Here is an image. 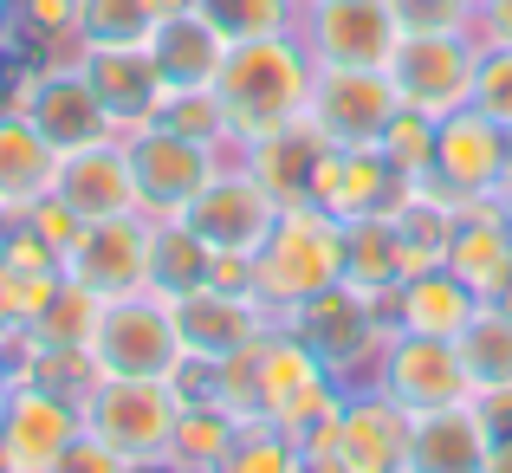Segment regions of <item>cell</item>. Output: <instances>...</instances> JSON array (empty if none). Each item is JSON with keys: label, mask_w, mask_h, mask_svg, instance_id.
Returning a JSON list of instances; mask_svg holds the SVG:
<instances>
[{"label": "cell", "mask_w": 512, "mask_h": 473, "mask_svg": "<svg viewBox=\"0 0 512 473\" xmlns=\"http://www.w3.org/2000/svg\"><path fill=\"white\" fill-rule=\"evenodd\" d=\"M91 363L104 376H169L182 363V337H175L169 299H156V292L104 299L98 331H91Z\"/></svg>", "instance_id": "ba28073f"}, {"label": "cell", "mask_w": 512, "mask_h": 473, "mask_svg": "<svg viewBox=\"0 0 512 473\" xmlns=\"http://www.w3.org/2000/svg\"><path fill=\"white\" fill-rule=\"evenodd\" d=\"M150 124L175 130V137H195V143H214V150L227 143V117H221L214 85H208V91H163V104H156Z\"/></svg>", "instance_id": "836d02e7"}, {"label": "cell", "mask_w": 512, "mask_h": 473, "mask_svg": "<svg viewBox=\"0 0 512 473\" xmlns=\"http://www.w3.org/2000/svg\"><path fill=\"white\" fill-rule=\"evenodd\" d=\"M13 221H26V227H33V234H39V240H46V247H52V253H59V260H65V253H72V247H78V234H85V221H78V214H72V208H65V201H59V195H39V201H33V208H26V214H13Z\"/></svg>", "instance_id": "f35d334b"}, {"label": "cell", "mask_w": 512, "mask_h": 473, "mask_svg": "<svg viewBox=\"0 0 512 473\" xmlns=\"http://www.w3.org/2000/svg\"><path fill=\"white\" fill-rule=\"evenodd\" d=\"M325 150H331L325 130H318L312 117H299V124L247 143V175L279 201V208H299V201H312V175H318V162H325Z\"/></svg>", "instance_id": "603a6c76"}, {"label": "cell", "mask_w": 512, "mask_h": 473, "mask_svg": "<svg viewBox=\"0 0 512 473\" xmlns=\"http://www.w3.org/2000/svg\"><path fill=\"white\" fill-rule=\"evenodd\" d=\"M52 182H59V150L13 104H0V208L26 214L39 195H52Z\"/></svg>", "instance_id": "d4e9b609"}, {"label": "cell", "mask_w": 512, "mask_h": 473, "mask_svg": "<svg viewBox=\"0 0 512 473\" xmlns=\"http://www.w3.org/2000/svg\"><path fill=\"white\" fill-rule=\"evenodd\" d=\"M150 26L143 0H78V46H137Z\"/></svg>", "instance_id": "1f68e13d"}, {"label": "cell", "mask_w": 512, "mask_h": 473, "mask_svg": "<svg viewBox=\"0 0 512 473\" xmlns=\"http://www.w3.org/2000/svg\"><path fill=\"white\" fill-rule=\"evenodd\" d=\"M240 441V415L221 409V402H182V422H175L169 461L182 473H221V461Z\"/></svg>", "instance_id": "83f0119b"}, {"label": "cell", "mask_w": 512, "mask_h": 473, "mask_svg": "<svg viewBox=\"0 0 512 473\" xmlns=\"http://www.w3.org/2000/svg\"><path fill=\"white\" fill-rule=\"evenodd\" d=\"M441 266H448L480 305L500 299L512 286V227H506V214L487 208V201H461V227H454Z\"/></svg>", "instance_id": "44dd1931"}, {"label": "cell", "mask_w": 512, "mask_h": 473, "mask_svg": "<svg viewBox=\"0 0 512 473\" xmlns=\"http://www.w3.org/2000/svg\"><path fill=\"white\" fill-rule=\"evenodd\" d=\"M286 331L299 337L305 350H312L325 370H350V363L363 357V350L376 344V312H370V299H363L357 286H325V292H312V299H299L286 312Z\"/></svg>", "instance_id": "9a60e30c"}, {"label": "cell", "mask_w": 512, "mask_h": 473, "mask_svg": "<svg viewBox=\"0 0 512 473\" xmlns=\"http://www.w3.org/2000/svg\"><path fill=\"white\" fill-rule=\"evenodd\" d=\"M7 104H13V111H20L59 156L91 150V143L117 137V117L104 111V98L91 91V78H85V65H78V52H65V59H46V65H26V72L13 78V98H7Z\"/></svg>", "instance_id": "277c9868"}, {"label": "cell", "mask_w": 512, "mask_h": 473, "mask_svg": "<svg viewBox=\"0 0 512 473\" xmlns=\"http://www.w3.org/2000/svg\"><path fill=\"white\" fill-rule=\"evenodd\" d=\"M474 104L493 117L500 130H512V46H480V72H474Z\"/></svg>", "instance_id": "8d00e7d4"}, {"label": "cell", "mask_w": 512, "mask_h": 473, "mask_svg": "<svg viewBox=\"0 0 512 473\" xmlns=\"http://www.w3.org/2000/svg\"><path fill=\"white\" fill-rule=\"evenodd\" d=\"M78 435H85V409L39 383H13L0 402V454L13 473H59Z\"/></svg>", "instance_id": "30bf717a"}, {"label": "cell", "mask_w": 512, "mask_h": 473, "mask_svg": "<svg viewBox=\"0 0 512 473\" xmlns=\"http://www.w3.org/2000/svg\"><path fill=\"white\" fill-rule=\"evenodd\" d=\"M396 33H467L474 0H383Z\"/></svg>", "instance_id": "74e56055"}, {"label": "cell", "mask_w": 512, "mask_h": 473, "mask_svg": "<svg viewBox=\"0 0 512 473\" xmlns=\"http://www.w3.org/2000/svg\"><path fill=\"white\" fill-rule=\"evenodd\" d=\"M312 78L318 59L312 46H299L292 33H266V39H234L214 72V98H221L227 117V143H260L273 130L299 124L305 98H312Z\"/></svg>", "instance_id": "6da1fadb"}, {"label": "cell", "mask_w": 512, "mask_h": 473, "mask_svg": "<svg viewBox=\"0 0 512 473\" xmlns=\"http://www.w3.org/2000/svg\"><path fill=\"white\" fill-rule=\"evenodd\" d=\"M13 344H20V324L7 318V299H0V350H13Z\"/></svg>", "instance_id": "bcb514c9"}, {"label": "cell", "mask_w": 512, "mask_h": 473, "mask_svg": "<svg viewBox=\"0 0 512 473\" xmlns=\"http://www.w3.org/2000/svg\"><path fill=\"white\" fill-rule=\"evenodd\" d=\"M143 46H150V59H156V72H163L169 91H208L214 72H221V59H227L221 26H214L201 7L175 13V20H156Z\"/></svg>", "instance_id": "cb8c5ba5"}, {"label": "cell", "mask_w": 512, "mask_h": 473, "mask_svg": "<svg viewBox=\"0 0 512 473\" xmlns=\"http://www.w3.org/2000/svg\"><path fill=\"white\" fill-rule=\"evenodd\" d=\"M7 389H13V357L0 350V402H7Z\"/></svg>", "instance_id": "c3c4849f"}, {"label": "cell", "mask_w": 512, "mask_h": 473, "mask_svg": "<svg viewBox=\"0 0 512 473\" xmlns=\"http://www.w3.org/2000/svg\"><path fill=\"white\" fill-rule=\"evenodd\" d=\"M396 111L402 98L376 65H318L312 98H305V117L325 130L331 150H376Z\"/></svg>", "instance_id": "52a82bcc"}, {"label": "cell", "mask_w": 512, "mask_h": 473, "mask_svg": "<svg viewBox=\"0 0 512 473\" xmlns=\"http://www.w3.org/2000/svg\"><path fill=\"white\" fill-rule=\"evenodd\" d=\"M409 428H415L409 409H396L389 396H363V402H344L331 422L305 428L299 454H338L357 473H396L402 454H409Z\"/></svg>", "instance_id": "8fae6325"}, {"label": "cell", "mask_w": 512, "mask_h": 473, "mask_svg": "<svg viewBox=\"0 0 512 473\" xmlns=\"http://www.w3.org/2000/svg\"><path fill=\"white\" fill-rule=\"evenodd\" d=\"M435 124L441 117H428V111H409L402 104L396 117H389V130H383V162L402 175V182H415V175H428V162H435Z\"/></svg>", "instance_id": "d6a6232c"}, {"label": "cell", "mask_w": 512, "mask_h": 473, "mask_svg": "<svg viewBox=\"0 0 512 473\" xmlns=\"http://www.w3.org/2000/svg\"><path fill=\"white\" fill-rule=\"evenodd\" d=\"M454 350H461L467 383H474V389L512 383V312H506V305H493V299H487V305H474V318L461 324Z\"/></svg>", "instance_id": "f1b7e54d"}, {"label": "cell", "mask_w": 512, "mask_h": 473, "mask_svg": "<svg viewBox=\"0 0 512 473\" xmlns=\"http://www.w3.org/2000/svg\"><path fill=\"white\" fill-rule=\"evenodd\" d=\"M312 201L331 221H363V214H396L409 201V182L383 162V150H325L312 175Z\"/></svg>", "instance_id": "e0dca14e"}, {"label": "cell", "mask_w": 512, "mask_h": 473, "mask_svg": "<svg viewBox=\"0 0 512 473\" xmlns=\"http://www.w3.org/2000/svg\"><path fill=\"white\" fill-rule=\"evenodd\" d=\"M150 7V20H175V13H195L201 0H143Z\"/></svg>", "instance_id": "ee69618b"}, {"label": "cell", "mask_w": 512, "mask_h": 473, "mask_svg": "<svg viewBox=\"0 0 512 473\" xmlns=\"http://www.w3.org/2000/svg\"><path fill=\"white\" fill-rule=\"evenodd\" d=\"M480 33H487L493 46H512V0H487V7H480Z\"/></svg>", "instance_id": "7bdbcfd3"}, {"label": "cell", "mask_w": 512, "mask_h": 473, "mask_svg": "<svg viewBox=\"0 0 512 473\" xmlns=\"http://www.w3.org/2000/svg\"><path fill=\"white\" fill-rule=\"evenodd\" d=\"M500 195H512V130H506V182H500Z\"/></svg>", "instance_id": "681fc988"}, {"label": "cell", "mask_w": 512, "mask_h": 473, "mask_svg": "<svg viewBox=\"0 0 512 473\" xmlns=\"http://www.w3.org/2000/svg\"><path fill=\"white\" fill-rule=\"evenodd\" d=\"M506 227H512V214H506Z\"/></svg>", "instance_id": "db71d44e"}, {"label": "cell", "mask_w": 512, "mask_h": 473, "mask_svg": "<svg viewBox=\"0 0 512 473\" xmlns=\"http://www.w3.org/2000/svg\"><path fill=\"white\" fill-rule=\"evenodd\" d=\"M389 85L409 111L448 117L461 104H474V72H480V46L467 33H402L389 52Z\"/></svg>", "instance_id": "8992f818"}, {"label": "cell", "mask_w": 512, "mask_h": 473, "mask_svg": "<svg viewBox=\"0 0 512 473\" xmlns=\"http://www.w3.org/2000/svg\"><path fill=\"white\" fill-rule=\"evenodd\" d=\"M78 65H85L91 91L104 98V111L117 117V137H130V130H143L156 117V104H163V72H156L150 46H78Z\"/></svg>", "instance_id": "d6986e66"}, {"label": "cell", "mask_w": 512, "mask_h": 473, "mask_svg": "<svg viewBox=\"0 0 512 473\" xmlns=\"http://www.w3.org/2000/svg\"><path fill=\"white\" fill-rule=\"evenodd\" d=\"M59 473H130V461H124V454H111L98 435H78L72 448H65Z\"/></svg>", "instance_id": "ab89813d"}, {"label": "cell", "mask_w": 512, "mask_h": 473, "mask_svg": "<svg viewBox=\"0 0 512 473\" xmlns=\"http://www.w3.org/2000/svg\"><path fill=\"white\" fill-rule=\"evenodd\" d=\"M0 473H13V467H7V454H0Z\"/></svg>", "instance_id": "816d5d0a"}, {"label": "cell", "mask_w": 512, "mask_h": 473, "mask_svg": "<svg viewBox=\"0 0 512 473\" xmlns=\"http://www.w3.org/2000/svg\"><path fill=\"white\" fill-rule=\"evenodd\" d=\"M383 396L409 415L448 409V402H474V383H467V363L454 350V337L402 331L383 357Z\"/></svg>", "instance_id": "4fadbf2b"}, {"label": "cell", "mask_w": 512, "mask_h": 473, "mask_svg": "<svg viewBox=\"0 0 512 473\" xmlns=\"http://www.w3.org/2000/svg\"><path fill=\"white\" fill-rule=\"evenodd\" d=\"M208 286H221V292H253V253H214Z\"/></svg>", "instance_id": "b9f144b4"}, {"label": "cell", "mask_w": 512, "mask_h": 473, "mask_svg": "<svg viewBox=\"0 0 512 473\" xmlns=\"http://www.w3.org/2000/svg\"><path fill=\"white\" fill-rule=\"evenodd\" d=\"M208 266H214V247L182 221V214L150 221V292L156 299L175 305V299H188V292H201L208 286Z\"/></svg>", "instance_id": "484cf974"}, {"label": "cell", "mask_w": 512, "mask_h": 473, "mask_svg": "<svg viewBox=\"0 0 512 473\" xmlns=\"http://www.w3.org/2000/svg\"><path fill=\"white\" fill-rule=\"evenodd\" d=\"M221 39H266V33H292V0H201Z\"/></svg>", "instance_id": "e575fe53"}, {"label": "cell", "mask_w": 512, "mask_h": 473, "mask_svg": "<svg viewBox=\"0 0 512 473\" xmlns=\"http://www.w3.org/2000/svg\"><path fill=\"white\" fill-rule=\"evenodd\" d=\"M65 279L91 286L98 299H130V292H150V214L85 221L78 247L65 253Z\"/></svg>", "instance_id": "7c38bea8"}, {"label": "cell", "mask_w": 512, "mask_h": 473, "mask_svg": "<svg viewBox=\"0 0 512 473\" xmlns=\"http://www.w3.org/2000/svg\"><path fill=\"white\" fill-rule=\"evenodd\" d=\"M506 182V130L493 124L487 111H448L435 124V162H428V175H415V195H435L448 201V208H461V201H493Z\"/></svg>", "instance_id": "5b68a950"}, {"label": "cell", "mask_w": 512, "mask_h": 473, "mask_svg": "<svg viewBox=\"0 0 512 473\" xmlns=\"http://www.w3.org/2000/svg\"><path fill=\"white\" fill-rule=\"evenodd\" d=\"M182 221L208 240L214 253H260V240L273 234L279 201L253 182L247 169H214V182L182 208Z\"/></svg>", "instance_id": "5bb4252c"}, {"label": "cell", "mask_w": 512, "mask_h": 473, "mask_svg": "<svg viewBox=\"0 0 512 473\" xmlns=\"http://www.w3.org/2000/svg\"><path fill=\"white\" fill-rule=\"evenodd\" d=\"M98 312H104V299H98V292H91V286H78V279H65V286L52 292V305H46V312H39V318L20 331V344H39V350H91Z\"/></svg>", "instance_id": "f546056e"}, {"label": "cell", "mask_w": 512, "mask_h": 473, "mask_svg": "<svg viewBox=\"0 0 512 473\" xmlns=\"http://www.w3.org/2000/svg\"><path fill=\"white\" fill-rule=\"evenodd\" d=\"M7 39H13V0H0V52H7Z\"/></svg>", "instance_id": "7dc6e473"}, {"label": "cell", "mask_w": 512, "mask_h": 473, "mask_svg": "<svg viewBox=\"0 0 512 473\" xmlns=\"http://www.w3.org/2000/svg\"><path fill=\"white\" fill-rule=\"evenodd\" d=\"M175 422H182V396L169 376H104L85 402V435H98L130 467L169 461Z\"/></svg>", "instance_id": "3957f363"}, {"label": "cell", "mask_w": 512, "mask_h": 473, "mask_svg": "<svg viewBox=\"0 0 512 473\" xmlns=\"http://www.w3.org/2000/svg\"><path fill=\"white\" fill-rule=\"evenodd\" d=\"M396 20L383 0H312V59L318 65H376L396 52Z\"/></svg>", "instance_id": "ffe728a7"}, {"label": "cell", "mask_w": 512, "mask_h": 473, "mask_svg": "<svg viewBox=\"0 0 512 473\" xmlns=\"http://www.w3.org/2000/svg\"><path fill=\"white\" fill-rule=\"evenodd\" d=\"M124 150H130V169H137V208L150 214V221H169V214H182L188 201H195L201 188L214 182V169H221L214 143L175 137V130H163V124L130 130Z\"/></svg>", "instance_id": "9c48e42d"}, {"label": "cell", "mask_w": 512, "mask_h": 473, "mask_svg": "<svg viewBox=\"0 0 512 473\" xmlns=\"http://www.w3.org/2000/svg\"><path fill=\"white\" fill-rule=\"evenodd\" d=\"M175 312V337H182V357H234V350L260 344L273 324H266V305L253 299V292H221V286H201L188 292V299L169 305Z\"/></svg>", "instance_id": "2e32d148"}, {"label": "cell", "mask_w": 512, "mask_h": 473, "mask_svg": "<svg viewBox=\"0 0 512 473\" xmlns=\"http://www.w3.org/2000/svg\"><path fill=\"white\" fill-rule=\"evenodd\" d=\"M474 415L487 422V441H512V383L474 389Z\"/></svg>", "instance_id": "60d3db41"}, {"label": "cell", "mask_w": 512, "mask_h": 473, "mask_svg": "<svg viewBox=\"0 0 512 473\" xmlns=\"http://www.w3.org/2000/svg\"><path fill=\"white\" fill-rule=\"evenodd\" d=\"M480 473H512V441H493V448H487V467H480Z\"/></svg>", "instance_id": "f6af8a7d"}, {"label": "cell", "mask_w": 512, "mask_h": 473, "mask_svg": "<svg viewBox=\"0 0 512 473\" xmlns=\"http://www.w3.org/2000/svg\"><path fill=\"white\" fill-rule=\"evenodd\" d=\"M344 286H357V292L402 286L396 279V221L389 214L344 221Z\"/></svg>", "instance_id": "4dcf8cb0"}, {"label": "cell", "mask_w": 512, "mask_h": 473, "mask_svg": "<svg viewBox=\"0 0 512 473\" xmlns=\"http://www.w3.org/2000/svg\"><path fill=\"white\" fill-rule=\"evenodd\" d=\"M487 422L474 415V402H448V409L415 415L402 473H480L487 467Z\"/></svg>", "instance_id": "7402d4cb"}, {"label": "cell", "mask_w": 512, "mask_h": 473, "mask_svg": "<svg viewBox=\"0 0 512 473\" xmlns=\"http://www.w3.org/2000/svg\"><path fill=\"white\" fill-rule=\"evenodd\" d=\"M7 227H13V214H7V208H0V247H7Z\"/></svg>", "instance_id": "f907efd6"}, {"label": "cell", "mask_w": 512, "mask_h": 473, "mask_svg": "<svg viewBox=\"0 0 512 473\" xmlns=\"http://www.w3.org/2000/svg\"><path fill=\"white\" fill-rule=\"evenodd\" d=\"M474 305L480 299L448 273V266H435V273H422V279H402V331L461 337V324L474 318Z\"/></svg>", "instance_id": "4316f807"}, {"label": "cell", "mask_w": 512, "mask_h": 473, "mask_svg": "<svg viewBox=\"0 0 512 473\" xmlns=\"http://www.w3.org/2000/svg\"><path fill=\"white\" fill-rule=\"evenodd\" d=\"M480 7H487V0H474V13H480Z\"/></svg>", "instance_id": "f5cc1de1"}, {"label": "cell", "mask_w": 512, "mask_h": 473, "mask_svg": "<svg viewBox=\"0 0 512 473\" xmlns=\"http://www.w3.org/2000/svg\"><path fill=\"white\" fill-rule=\"evenodd\" d=\"M344 279V221H331L318 201L279 208L273 234L253 253V299L266 312H292L299 299Z\"/></svg>", "instance_id": "7a4b0ae2"}, {"label": "cell", "mask_w": 512, "mask_h": 473, "mask_svg": "<svg viewBox=\"0 0 512 473\" xmlns=\"http://www.w3.org/2000/svg\"><path fill=\"white\" fill-rule=\"evenodd\" d=\"M52 195L78 214V221H111V214H143L137 208V169H130L124 137H104L91 150L59 156V182Z\"/></svg>", "instance_id": "ac0fdd59"}, {"label": "cell", "mask_w": 512, "mask_h": 473, "mask_svg": "<svg viewBox=\"0 0 512 473\" xmlns=\"http://www.w3.org/2000/svg\"><path fill=\"white\" fill-rule=\"evenodd\" d=\"M13 33L33 39L39 52H78V0H13Z\"/></svg>", "instance_id": "d590c367"}]
</instances>
